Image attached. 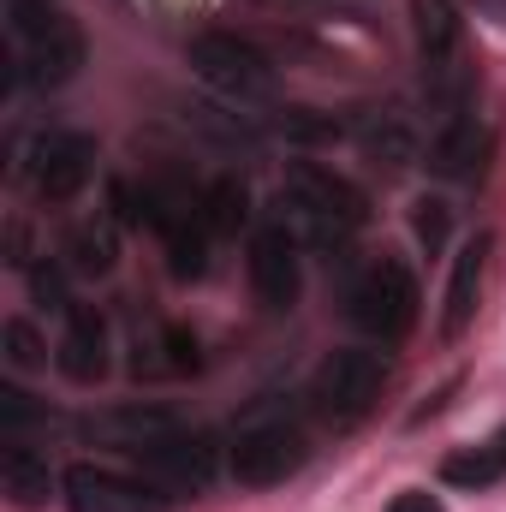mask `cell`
I'll return each instance as SVG.
<instances>
[{
	"label": "cell",
	"mask_w": 506,
	"mask_h": 512,
	"mask_svg": "<svg viewBox=\"0 0 506 512\" xmlns=\"http://www.w3.org/2000/svg\"><path fill=\"white\" fill-rule=\"evenodd\" d=\"M298 245H322V251H340L364 221H370V197L340 179L334 167L322 161H292L286 167V185H280V215H274Z\"/></svg>",
	"instance_id": "cell-1"
},
{
	"label": "cell",
	"mask_w": 506,
	"mask_h": 512,
	"mask_svg": "<svg viewBox=\"0 0 506 512\" xmlns=\"http://www.w3.org/2000/svg\"><path fill=\"white\" fill-rule=\"evenodd\" d=\"M6 30L18 42V66L12 72L24 84L60 90V84L78 78V66H84V30L54 0H6Z\"/></svg>",
	"instance_id": "cell-2"
},
{
	"label": "cell",
	"mask_w": 506,
	"mask_h": 512,
	"mask_svg": "<svg viewBox=\"0 0 506 512\" xmlns=\"http://www.w3.org/2000/svg\"><path fill=\"white\" fill-rule=\"evenodd\" d=\"M185 60H191V72H197L221 102H233V108H262V102L280 96L274 60H268L256 42L233 36V30H203V36H191Z\"/></svg>",
	"instance_id": "cell-3"
},
{
	"label": "cell",
	"mask_w": 506,
	"mask_h": 512,
	"mask_svg": "<svg viewBox=\"0 0 506 512\" xmlns=\"http://www.w3.org/2000/svg\"><path fill=\"white\" fill-rule=\"evenodd\" d=\"M417 304H423L417 298V274L399 256H376V262H364L346 280V316L364 334H376L381 346H393V340H405L417 328Z\"/></svg>",
	"instance_id": "cell-4"
},
{
	"label": "cell",
	"mask_w": 506,
	"mask_h": 512,
	"mask_svg": "<svg viewBox=\"0 0 506 512\" xmlns=\"http://www.w3.org/2000/svg\"><path fill=\"white\" fill-rule=\"evenodd\" d=\"M381 382H387V358L370 352V346H340L316 364L310 376V411L334 429L370 417V405L381 399Z\"/></svg>",
	"instance_id": "cell-5"
},
{
	"label": "cell",
	"mask_w": 506,
	"mask_h": 512,
	"mask_svg": "<svg viewBox=\"0 0 506 512\" xmlns=\"http://www.w3.org/2000/svg\"><path fill=\"white\" fill-rule=\"evenodd\" d=\"M310 459V441L292 417H274V411H251L233 435V477L245 489H274L286 477H298Z\"/></svg>",
	"instance_id": "cell-6"
},
{
	"label": "cell",
	"mask_w": 506,
	"mask_h": 512,
	"mask_svg": "<svg viewBox=\"0 0 506 512\" xmlns=\"http://www.w3.org/2000/svg\"><path fill=\"white\" fill-rule=\"evenodd\" d=\"M66 512H167V489L155 477H131L114 465H66L60 477Z\"/></svg>",
	"instance_id": "cell-7"
},
{
	"label": "cell",
	"mask_w": 506,
	"mask_h": 512,
	"mask_svg": "<svg viewBox=\"0 0 506 512\" xmlns=\"http://www.w3.org/2000/svg\"><path fill=\"white\" fill-rule=\"evenodd\" d=\"M137 465H143L161 489H173V495H209L215 477H221V447H215L209 429H185V423H179L167 441L143 447Z\"/></svg>",
	"instance_id": "cell-8"
},
{
	"label": "cell",
	"mask_w": 506,
	"mask_h": 512,
	"mask_svg": "<svg viewBox=\"0 0 506 512\" xmlns=\"http://www.w3.org/2000/svg\"><path fill=\"white\" fill-rule=\"evenodd\" d=\"M96 173V137L90 131H42L30 143V185L42 203H72Z\"/></svg>",
	"instance_id": "cell-9"
},
{
	"label": "cell",
	"mask_w": 506,
	"mask_h": 512,
	"mask_svg": "<svg viewBox=\"0 0 506 512\" xmlns=\"http://www.w3.org/2000/svg\"><path fill=\"white\" fill-rule=\"evenodd\" d=\"M251 292L268 316H286L304 292V268H298V239L280 221H262L251 233Z\"/></svg>",
	"instance_id": "cell-10"
},
{
	"label": "cell",
	"mask_w": 506,
	"mask_h": 512,
	"mask_svg": "<svg viewBox=\"0 0 506 512\" xmlns=\"http://www.w3.org/2000/svg\"><path fill=\"white\" fill-rule=\"evenodd\" d=\"M108 364H114L108 358V322L96 316V304H72L66 310V334L54 346V370L78 387H96L108 376Z\"/></svg>",
	"instance_id": "cell-11"
},
{
	"label": "cell",
	"mask_w": 506,
	"mask_h": 512,
	"mask_svg": "<svg viewBox=\"0 0 506 512\" xmlns=\"http://www.w3.org/2000/svg\"><path fill=\"white\" fill-rule=\"evenodd\" d=\"M179 429V417L167 411V405H143V399H131V405H114V411H96V417H84V435L90 441H102V447H120V453H143V447H155V441H167Z\"/></svg>",
	"instance_id": "cell-12"
},
{
	"label": "cell",
	"mask_w": 506,
	"mask_h": 512,
	"mask_svg": "<svg viewBox=\"0 0 506 512\" xmlns=\"http://www.w3.org/2000/svg\"><path fill=\"white\" fill-rule=\"evenodd\" d=\"M483 149H489V137H483V126H477V108L447 114V120L435 126V137H429V173L465 185V179L483 173Z\"/></svg>",
	"instance_id": "cell-13"
},
{
	"label": "cell",
	"mask_w": 506,
	"mask_h": 512,
	"mask_svg": "<svg viewBox=\"0 0 506 512\" xmlns=\"http://www.w3.org/2000/svg\"><path fill=\"white\" fill-rule=\"evenodd\" d=\"M411 36H417L423 72L459 66V60H465V18H459V0H411Z\"/></svg>",
	"instance_id": "cell-14"
},
{
	"label": "cell",
	"mask_w": 506,
	"mask_h": 512,
	"mask_svg": "<svg viewBox=\"0 0 506 512\" xmlns=\"http://www.w3.org/2000/svg\"><path fill=\"white\" fill-rule=\"evenodd\" d=\"M352 143L364 149V161H376L381 173H399V167L417 161V126L399 108H364L358 126H352Z\"/></svg>",
	"instance_id": "cell-15"
},
{
	"label": "cell",
	"mask_w": 506,
	"mask_h": 512,
	"mask_svg": "<svg viewBox=\"0 0 506 512\" xmlns=\"http://www.w3.org/2000/svg\"><path fill=\"white\" fill-rule=\"evenodd\" d=\"M489 233H477L465 251L453 256V280H447V298H441V340H459L477 316V298H483V268H489Z\"/></svg>",
	"instance_id": "cell-16"
},
{
	"label": "cell",
	"mask_w": 506,
	"mask_h": 512,
	"mask_svg": "<svg viewBox=\"0 0 506 512\" xmlns=\"http://www.w3.org/2000/svg\"><path fill=\"white\" fill-rule=\"evenodd\" d=\"M60 262H66V274H84V280L114 274V262H120V221H114V215H84V221H72L66 239H60Z\"/></svg>",
	"instance_id": "cell-17"
},
{
	"label": "cell",
	"mask_w": 506,
	"mask_h": 512,
	"mask_svg": "<svg viewBox=\"0 0 506 512\" xmlns=\"http://www.w3.org/2000/svg\"><path fill=\"white\" fill-rule=\"evenodd\" d=\"M54 489H60V483H54L48 459H42L30 441H6V447H0V495H6L18 512L48 507V495H54Z\"/></svg>",
	"instance_id": "cell-18"
},
{
	"label": "cell",
	"mask_w": 506,
	"mask_h": 512,
	"mask_svg": "<svg viewBox=\"0 0 506 512\" xmlns=\"http://www.w3.org/2000/svg\"><path fill=\"white\" fill-rule=\"evenodd\" d=\"M441 477H447L453 489H489V483H501V477H506V423L489 435V441H477V447L453 453V459L441 465Z\"/></svg>",
	"instance_id": "cell-19"
},
{
	"label": "cell",
	"mask_w": 506,
	"mask_h": 512,
	"mask_svg": "<svg viewBox=\"0 0 506 512\" xmlns=\"http://www.w3.org/2000/svg\"><path fill=\"white\" fill-rule=\"evenodd\" d=\"M203 221L215 239H239L251 227V185L239 173H221L209 191H203Z\"/></svg>",
	"instance_id": "cell-20"
},
{
	"label": "cell",
	"mask_w": 506,
	"mask_h": 512,
	"mask_svg": "<svg viewBox=\"0 0 506 512\" xmlns=\"http://www.w3.org/2000/svg\"><path fill=\"white\" fill-rule=\"evenodd\" d=\"M447 233H453V209H447L441 197H417V203H411V239L423 245V256L447 251Z\"/></svg>",
	"instance_id": "cell-21"
},
{
	"label": "cell",
	"mask_w": 506,
	"mask_h": 512,
	"mask_svg": "<svg viewBox=\"0 0 506 512\" xmlns=\"http://www.w3.org/2000/svg\"><path fill=\"white\" fill-rule=\"evenodd\" d=\"M0 352H6V364L12 370H36L42 358H48V346H42V334L24 322V316H12L6 328H0Z\"/></svg>",
	"instance_id": "cell-22"
},
{
	"label": "cell",
	"mask_w": 506,
	"mask_h": 512,
	"mask_svg": "<svg viewBox=\"0 0 506 512\" xmlns=\"http://www.w3.org/2000/svg\"><path fill=\"white\" fill-rule=\"evenodd\" d=\"M30 423H54L48 405H36L24 387H0V429H6V441H24Z\"/></svg>",
	"instance_id": "cell-23"
},
{
	"label": "cell",
	"mask_w": 506,
	"mask_h": 512,
	"mask_svg": "<svg viewBox=\"0 0 506 512\" xmlns=\"http://www.w3.org/2000/svg\"><path fill=\"white\" fill-rule=\"evenodd\" d=\"M30 298H36L42 310L66 316V310H72V298H66V262H36V268H30Z\"/></svg>",
	"instance_id": "cell-24"
},
{
	"label": "cell",
	"mask_w": 506,
	"mask_h": 512,
	"mask_svg": "<svg viewBox=\"0 0 506 512\" xmlns=\"http://www.w3.org/2000/svg\"><path fill=\"white\" fill-rule=\"evenodd\" d=\"M280 137H292V143H328V137H340L334 120H316L310 108H286L280 114Z\"/></svg>",
	"instance_id": "cell-25"
},
{
	"label": "cell",
	"mask_w": 506,
	"mask_h": 512,
	"mask_svg": "<svg viewBox=\"0 0 506 512\" xmlns=\"http://www.w3.org/2000/svg\"><path fill=\"white\" fill-rule=\"evenodd\" d=\"M387 512H441V501H435L429 489H405V495H399Z\"/></svg>",
	"instance_id": "cell-26"
}]
</instances>
